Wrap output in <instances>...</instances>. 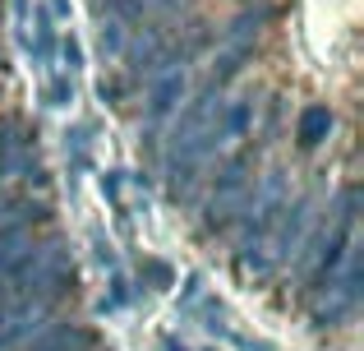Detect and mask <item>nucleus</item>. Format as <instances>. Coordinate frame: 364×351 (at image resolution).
Masks as SVG:
<instances>
[{
	"mask_svg": "<svg viewBox=\"0 0 364 351\" xmlns=\"http://www.w3.org/2000/svg\"><path fill=\"white\" fill-rule=\"evenodd\" d=\"M185 70H166L152 79V93H148V120L152 125H161V120L171 116V111L180 107V98H185Z\"/></svg>",
	"mask_w": 364,
	"mask_h": 351,
	"instance_id": "f03ea898",
	"label": "nucleus"
},
{
	"mask_svg": "<svg viewBox=\"0 0 364 351\" xmlns=\"http://www.w3.org/2000/svg\"><path fill=\"white\" fill-rule=\"evenodd\" d=\"M46 98H51V107H70V102H74V83L70 79L51 83V93H46Z\"/></svg>",
	"mask_w": 364,
	"mask_h": 351,
	"instance_id": "39448f33",
	"label": "nucleus"
},
{
	"mask_svg": "<svg viewBox=\"0 0 364 351\" xmlns=\"http://www.w3.org/2000/svg\"><path fill=\"white\" fill-rule=\"evenodd\" d=\"M328 130H332V111H328V107H304V111H300V125H295V135H300L304 148L323 144V139H328Z\"/></svg>",
	"mask_w": 364,
	"mask_h": 351,
	"instance_id": "7ed1b4c3",
	"label": "nucleus"
},
{
	"mask_svg": "<svg viewBox=\"0 0 364 351\" xmlns=\"http://www.w3.org/2000/svg\"><path fill=\"white\" fill-rule=\"evenodd\" d=\"M217 111H222V88H217V83H208V88L176 116V125H171V144H185V139L203 135V130L213 125Z\"/></svg>",
	"mask_w": 364,
	"mask_h": 351,
	"instance_id": "f257e3e1",
	"label": "nucleus"
},
{
	"mask_svg": "<svg viewBox=\"0 0 364 351\" xmlns=\"http://www.w3.org/2000/svg\"><path fill=\"white\" fill-rule=\"evenodd\" d=\"M143 273H148V278L157 282V287H166V282H171V268H166V263H157V259H148V263H143Z\"/></svg>",
	"mask_w": 364,
	"mask_h": 351,
	"instance_id": "423d86ee",
	"label": "nucleus"
},
{
	"mask_svg": "<svg viewBox=\"0 0 364 351\" xmlns=\"http://www.w3.org/2000/svg\"><path fill=\"white\" fill-rule=\"evenodd\" d=\"M120 28H124V23H116V19H107V23H102V33H97V46H102V56H120V51H124V37H120Z\"/></svg>",
	"mask_w": 364,
	"mask_h": 351,
	"instance_id": "20e7f679",
	"label": "nucleus"
},
{
	"mask_svg": "<svg viewBox=\"0 0 364 351\" xmlns=\"http://www.w3.org/2000/svg\"><path fill=\"white\" fill-rule=\"evenodd\" d=\"M166 351H185V347H180V342H176V337H166Z\"/></svg>",
	"mask_w": 364,
	"mask_h": 351,
	"instance_id": "0eeeda50",
	"label": "nucleus"
}]
</instances>
